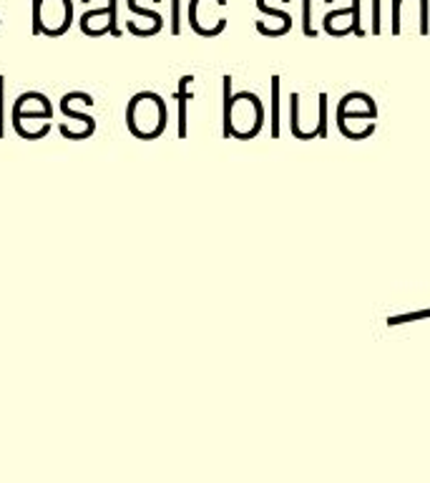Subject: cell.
<instances>
[{
  "label": "cell",
  "mask_w": 430,
  "mask_h": 483,
  "mask_svg": "<svg viewBox=\"0 0 430 483\" xmlns=\"http://www.w3.org/2000/svg\"><path fill=\"white\" fill-rule=\"evenodd\" d=\"M118 15H116V0H106L103 8H93L78 18V26L86 36H103V33H111V36H121L118 31Z\"/></svg>",
  "instance_id": "cell-3"
},
{
  "label": "cell",
  "mask_w": 430,
  "mask_h": 483,
  "mask_svg": "<svg viewBox=\"0 0 430 483\" xmlns=\"http://www.w3.org/2000/svg\"><path fill=\"white\" fill-rule=\"evenodd\" d=\"M21 119H39V121H51L53 119V103L48 101L46 93L40 91H26L21 93L13 103V114L11 121H21Z\"/></svg>",
  "instance_id": "cell-5"
},
{
  "label": "cell",
  "mask_w": 430,
  "mask_h": 483,
  "mask_svg": "<svg viewBox=\"0 0 430 483\" xmlns=\"http://www.w3.org/2000/svg\"><path fill=\"white\" fill-rule=\"evenodd\" d=\"M3 76H0V136H3Z\"/></svg>",
  "instance_id": "cell-7"
},
{
  "label": "cell",
  "mask_w": 430,
  "mask_h": 483,
  "mask_svg": "<svg viewBox=\"0 0 430 483\" xmlns=\"http://www.w3.org/2000/svg\"><path fill=\"white\" fill-rule=\"evenodd\" d=\"M174 33H179V0H174Z\"/></svg>",
  "instance_id": "cell-8"
},
{
  "label": "cell",
  "mask_w": 430,
  "mask_h": 483,
  "mask_svg": "<svg viewBox=\"0 0 430 483\" xmlns=\"http://www.w3.org/2000/svg\"><path fill=\"white\" fill-rule=\"evenodd\" d=\"M74 23V0H40L39 26L33 31V36H48L58 39Z\"/></svg>",
  "instance_id": "cell-2"
},
{
  "label": "cell",
  "mask_w": 430,
  "mask_h": 483,
  "mask_svg": "<svg viewBox=\"0 0 430 483\" xmlns=\"http://www.w3.org/2000/svg\"><path fill=\"white\" fill-rule=\"evenodd\" d=\"M58 109H61V114L68 119V121H61V124H58V131L64 134L66 139L81 141L93 136V131H96V119H93V116L81 114L78 109H74V103L68 101L66 96L61 99V103H58Z\"/></svg>",
  "instance_id": "cell-4"
},
{
  "label": "cell",
  "mask_w": 430,
  "mask_h": 483,
  "mask_svg": "<svg viewBox=\"0 0 430 483\" xmlns=\"http://www.w3.org/2000/svg\"><path fill=\"white\" fill-rule=\"evenodd\" d=\"M13 128L21 139L39 141V139H46V136H48V131H51V121H39V119H21V121H15Z\"/></svg>",
  "instance_id": "cell-6"
},
{
  "label": "cell",
  "mask_w": 430,
  "mask_h": 483,
  "mask_svg": "<svg viewBox=\"0 0 430 483\" xmlns=\"http://www.w3.org/2000/svg\"><path fill=\"white\" fill-rule=\"evenodd\" d=\"M127 127L136 139H156L166 128V103L154 91H141L127 106Z\"/></svg>",
  "instance_id": "cell-1"
}]
</instances>
